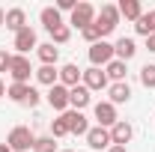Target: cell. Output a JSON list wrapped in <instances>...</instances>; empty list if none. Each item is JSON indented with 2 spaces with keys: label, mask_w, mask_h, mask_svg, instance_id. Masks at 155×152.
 Wrapping results in <instances>:
<instances>
[{
  "label": "cell",
  "mask_w": 155,
  "mask_h": 152,
  "mask_svg": "<svg viewBox=\"0 0 155 152\" xmlns=\"http://www.w3.org/2000/svg\"><path fill=\"white\" fill-rule=\"evenodd\" d=\"M6 146H9L12 152H33L36 134L30 131L27 125H15V128L9 131V137H6Z\"/></svg>",
  "instance_id": "6da1fadb"
},
{
  "label": "cell",
  "mask_w": 155,
  "mask_h": 152,
  "mask_svg": "<svg viewBox=\"0 0 155 152\" xmlns=\"http://www.w3.org/2000/svg\"><path fill=\"white\" fill-rule=\"evenodd\" d=\"M6 95L15 104H21V107H36L39 104V90L30 87V84H9L6 87Z\"/></svg>",
  "instance_id": "7a4b0ae2"
},
{
  "label": "cell",
  "mask_w": 155,
  "mask_h": 152,
  "mask_svg": "<svg viewBox=\"0 0 155 152\" xmlns=\"http://www.w3.org/2000/svg\"><path fill=\"white\" fill-rule=\"evenodd\" d=\"M116 24H119V9H116L114 3H104L98 9V15H96V27H98V33H101V39L110 36L116 30Z\"/></svg>",
  "instance_id": "3957f363"
},
{
  "label": "cell",
  "mask_w": 155,
  "mask_h": 152,
  "mask_svg": "<svg viewBox=\"0 0 155 152\" xmlns=\"http://www.w3.org/2000/svg\"><path fill=\"white\" fill-rule=\"evenodd\" d=\"M36 69L30 66V60L21 57V54H12V66H9V78H12V84H30V75H33Z\"/></svg>",
  "instance_id": "277c9868"
},
{
  "label": "cell",
  "mask_w": 155,
  "mask_h": 152,
  "mask_svg": "<svg viewBox=\"0 0 155 152\" xmlns=\"http://www.w3.org/2000/svg\"><path fill=\"white\" fill-rule=\"evenodd\" d=\"M81 84H84L90 93H101V90H107V87H110V81H107V75H104V69H96V66L84 69Z\"/></svg>",
  "instance_id": "5b68a950"
},
{
  "label": "cell",
  "mask_w": 155,
  "mask_h": 152,
  "mask_svg": "<svg viewBox=\"0 0 155 152\" xmlns=\"http://www.w3.org/2000/svg\"><path fill=\"white\" fill-rule=\"evenodd\" d=\"M96 15H98V9L93 6V3H78L75 12H72V18H69V24L78 27V30H84V27L96 24Z\"/></svg>",
  "instance_id": "8992f818"
},
{
  "label": "cell",
  "mask_w": 155,
  "mask_h": 152,
  "mask_svg": "<svg viewBox=\"0 0 155 152\" xmlns=\"http://www.w3.org/2000/svg\"><path fill=\"white\" fill-rule=\"evenodd\" d=\"M110 60H114V45H110L107 39H101V42H96V45H90V63H93L96 69H104Z\"/></svg>",
  "instance_id": "52a82bcc"
},
{
  "label": "cell",
  "mask_w": 155,
  "mask_h": 152,
  "mask_svg": "<svg viewBox=\"0 0 155 152\" xmlns=\"http://www.w3.org/2000/svg\"><path fill=\"white\" fill-rule=\"evenodd\" d=\"M87 146L96 152H107L110 146H114V140H110V128H101V125H96V128H90L87 131Z\"/></svg>",
  "instance_id": "ba28073f"
},
{
  "label": "cell",
  "mask_w": 155,
  "mask_h": 152,
  "mask_svg": "<svg viewBox=\"0 0 155 152\" xmlns=\"http://www.w3.org/2000/svg\"><path fill=\"white\" fill-rule=\"evenodd\" d=\"M66 122H69V134H78V137H87V131H90V122H87V116H84V111H66V114H60Z\"/></svg>",
  "instance_id": "9c48e42d"
},
{
  "label": "cell",
  "mask_w": 155,
  "mask_h": 152,
  "mask_svg": "<svg viewBox=\"0 0 155 152\" xmlns=\"http://www.w3.org/2000/svg\"><path fill=\"white\" fill-rule=\"evenodd\" d=\"M12 48L18 51L21 57H27L33 48H39V42H36V30H33V27H24L21 33H15V42H12Z\"/></svg>",
  "instance_id": "30bf717a"
},
{
  "label": "cell",
  "mask_w": 155,
  "mask_h": 152,
  "mask_svg": "<svg viewBox=\"0 0 155 152\" xmlns=\"http://www.w3.org/2000/svg\"><path fill=\"white\" fill-rule=\"evenodd\" d=\"M93 114H96V119H98L101 128H114L116 122H119V116H116V104H110V101H98L96 107H93Z\"/></svg>",
  "instance_id": "8fae6325"
},
{
  "label": "cell",
  "mask_w": 155,
  "mask_h": 152,
  "mask_svg": "<svg viewBox=\"0 0 155 152\" xmlns=\"http://www.w3.org/2000/svg\"><path fill=\"white\" fill-rule=\"evenodd\" d=\"M48 104L54 107V111H60V114H66L69 111V87H63V84H54L51 90H48Z\"/></svg>",
  "instance_id": "7c38bea8"
},
{
  "label": "cell",
  "mask_w": 155,
  "mask_h": 152,
  "mask_svg": "<svg viewBox=\"0 0 155 152\" xmlns=\"http://www.w3.org/2000/svg\"><path fill=\"white\" fill-rule=\"evenodd\" d=\"M134 54H137V42H134L131 36L116 39V45H114V60H119V63H128Z\"/></svg>",
  "instance_id": "4fadbf2b"
},
{
  "label": "cell",
  "mask_w": 155,
  "mask_h": 152,
  "mask_svg": "<svg viewBox=\"0 0 155 152\" xmlns=\"http://www.w3.org/2000/svg\"><path fill=\"white\" fill-rule=\"evenodd\" d=\"M39 21H42V27L48 30V33H54L57 27H63L66 21H63V12H60L57 6H45L42 12H39Z\"/></svg>",
  "instance_id": "5bb4252c"
},
{
  "label": "cell",
  "mask_w": 155,
  "mask_h": 152,
  "mask_svg": "<svg viewBox=\"0 0 155 152\" xmlns=\"http://www.w3.org/2000/svg\"><path fill=\"white\" fill-rule=\"evenodd\" d=\"M131 137H134V128H131V122H125V119H119L114 128H110V140H114V146H128Z\"/></svg>",
  "instance_id": "9a60e30c"
},
{
  "label": "cell",
  "mask_w": 155,
  "mask_h": 152,
  "mask_svg": "<svg viewBox=\"0 0 155 152\" xmlns=\"http://www.w3.org/2000/svg\"><path fill=\"white\" fill-rule=\"evenodd\" d=\"M90 101H93V95H90V90H87L84 84H78V87L69 90V107H72V111H84Z\"/></svg>",
  "instance_id": "2e32d148"
},
{
  "label": "cell",
  "mask_w": 155,
  "mask_h": 152,
  "mask_svg": "<svg viewBox=\"0 0 155 152\" xmlns=\"http://www.w3.org/2000/svg\"><path fill=\"white\" fill-rule=\"evenodd\" d=\"M107 101L110 104H128L131 101V87H128V81H122V84H110L107 87Z\"/></svg>",
  "instance_id": "e0dca14e"
},
{
  "label": "cell",
  "mask_w": 155,
  "mask_h": 152,
  "mask_svg": "<svg viewBox=\"0 0 155 152\" xmlns=\"http://www.w3.org/2000/svg\"><path fill=\"white\" fill-rule=\"evenodd\" d=\"M24 27H30L27 24V12L15 6V9H6V30H12V33H21Z\"/></svg>",
  "instance_id": "ac0fdd59"
},
{
  "label": "cell",
  "mask_w": 155,
  "mask_h": 152,
  "mask_svg": "<svg viewBox=\"0 0 155 152\" xmlns=\"http://www.w3.org/2000/svg\"><path fill=\"white\" fill-rule=\"evenodd\" d=\"M81 78H84V69H78V63H66V66L60 69V84L69 87V90L81 84Z\"/></svg>",
  "instance_id": "d6986e66"
},
{
  "label": "cell",
  "mask_w": 155,
  "mask_h": 152,
  "mask_svg": "<svg viewBox=\"0 0 155 152\" xmlns=\"http://www.w3.org/2000/svg\"><path fill=\"white\" fill-rule=\"evenodd\" d=\"M36 57L42 66H57V60H60V48L54 45V42H45V45H39L36 48Z\"/></svg>",
  "instance_id": "ffe728a7"
},
{
  "label": "cell",
  "mask_w": 155,
  "mask_h": 152,
  "mask_svg": "<svg viewBox=\"0 0 155 152\" xmlns=\"http://www.w3.org/2000/svg\"><path fill=\"white\" fill-rule=\"evenodd\" d=\"M33 75H36V81L42 84V87H48V90H51L54 84H60V69L57 66H39Z\"/></svg>",
  "instance_id": "44dd1931"
},
{
  "label": "cell",
  "mask_w": 155,
  "mask_h": 152,
  "mask_svg": "<svg viewBox=\"0 0 155 152\" xmlns=\"http://www.w3.org/2000/svg\"><path fill=\"white\" fill-rule=\"evenodd\" d=\"M134 33H140V36H155V9H149V12H143L140 18L134 21Z\"/></svg>",
  "instance_id": "7402d4cb"
},
{
  "label": "cell",
  "mask_w": 155,
  "mask_h": 152,
  "mask_svg": "<svg viewBox=\"0 0 155 152\" xmlns=\"http://www.w3.org/2000/svg\"><path fill=\"white\" fill-rule=\"evenodd\" d=\"M119 18H128V21H137L143 15V6H140V0H119Z\"/></svg>",
  "instance_id": "603a6c76"
},
{
  "label": "cell",
  "mask_w": 155,
  "mask_h": 152,
  "mask_svg": "<svg viewBox=\"0 0 155 152\" xmlns=\"http://www.w3.org/2000/svg\"><path fill=\"white\" fill-rule=\"evenodd\" d=\"M125 63H119V60H110L107 66H104V75H107V81H114V84H122L125 81Z\"/></svg>",
  "instance_id": "cb8c5ba5"
},
{
  "label": "cell",
  "mask_w": 155,
  "mask_h": 152,
  "mask_svg": "<svg viewBox=\"0 0 155 152\" xmlns=\"http://www.w3.org/2000/svg\"><path fill=\"white\" fill-rule=\"evenodd\" d=\"M140 84H143L146 90H155V63H146V66L140 69Z\"/></svg>",
  "instance_id": "d4e9b609"
},
{
  "label": "cell",
  "mask_w": 155,
  "mask_h": 152,
  "mask_svg": "<svg viewBox=\"0 0 155 152\" xmlns=\"http://www.w3.org/2000/svg\"><path fill=\"white\" fill-rule=\"evenodd\" d=\"M69 39H72V27H69V24H63V27H57V30L51 33V42H54V45H66Z\"/></svg>",
  "instance_id": "484cf974"
},
{
  "label": "cell",
  "mask_w": 155,
  "mask_h": 152,
  "mask_svg": "<svg viewBox=\"0 0 155 152\" xmlns=\"http://www.w3.org/2000/svg\"><path fill=\"white\" fill-rule=\"evenodd\" d=\"M33 152H57V140L48 134V137H36V146Z\"/></svg>",
  "instance_id": "4316f807"
},
{
  "label": "cell",
  "mask_w": 155,
  "mask_h": 152,
  "mask_svg": "<svg viewBox=\"0 0 155 152\" xmlns=\"http://www.w3.org/2000/svg\"><path fill=\"white\" fill-rule=\"evenodd\" d=\"M66 134H69V122H66L63 116H57V119L51 122V137L57 140V137H66Z\"/></svg>",
  "instance_id": "83f0119b"
},
{
  "label": "cell",
  "mask_w": 155,
  "mask_h": 152,
  "mask_svg": "<svg viewBox=\"0 0 155 152\" xmlns=\"http://www.w3.org/2000/svg\"><path fill=\"white\" fill-rule=\"evenodd\" d=\"M81 36H84V42H90V45H96V42H101V33H98V27H96V24L84 27V30H81Z\"/></svg>",
  "instance_id": "f1b7e54d"
},
{
  "label": "cell",
  "mask_w": 155,
  "mask_h": 152,
  "mask_svg": "<svg viewBox=\"0 0 155 152\" xmlns=\"http://www.w3.org/2000/svg\"><path fill=\"white\" fill-rule=\"evenodd\" d=\"M9 66H12V54L6 48H0V72H9Z\"/></svg>",
  "instance_id": "f546056e"
},
{
  "label": "cell",
  "mask_w": 155,
  "mask_h": 152,
  "mask_svg": "<svg viewBox=\"0 0 155 152\" xmlns=\"http://www.w3.org/2000/svg\"><path fill=\"white\" fill-rule=\"evenodd\" d=\"M75 6H78V0H57L60 12H75Z\"/></svg>",
  "instance_id": "4dcf8cb0"
},
{
  "label": "cell",
  "mask_w": 155,
  "mask_h": 152,
  "mask_svg": "<svg viewBox=\"0 0 155 152\" xmlns=\"http://www.w3.org/2000/svg\"><path fill=\"white\" fill-rule=\"evenodd\" d=\"M146 48H149V51L155 54V36H149V39H146Z\"/></svg>",
  "instance_id": "1f68e13d"
},
{
  "label": "cell",
  "mask_w": 155,
  "mask_h": 152,
  "mask_svg": "<svg viewBox=\"0 0 155 152\" xmlns=\"http://www.w3.org/2000/svg\"><path fill=\"white\" fill-rule=\"evenodd\" d=\"M107 152H128V146H110Z\"/></svg>",
  "instance_id": "d6a6232c"
},
{
  "label": "cell",
  "mask_w": 155,
  "mask_h": 152,
  "mask_svg": "<svg viewBox=\"0 0 155 152\" xmlns=\"http://www.w3.org/2000/svg\"><path fill=\"white\" fill-rule=\"evenodd\" d=\"M6 24V9H0V27Z\"/></svg>",
  "instance_id": "836d02e7"
},
{
  "label": "cell",
  "mask_w": 155,
  "mask_h": 152,
  "mask_svg": "<svg viewBox=\"0 0 155 152\" xmlns=\"http://www.w3.org/2000/svg\"><path fill=\"white\" fill-rule=\"evenodd\" d=\"M6 95V84H3V78H0V98Z\"/></svg>",
  "instance_id": "e575fe53"
},
{
  "label": "cell",
  "mask_w": 155,
  "mask_h": 152,
  "mask_svg": "<svg viewBox=\"0 0 155 152\" xmlns=\"http://www.w3.org/2000/svg\"><path fill=\"white\" fill-rule=\"evenodd\" d=\"M0 152H12V149H9V146H3V143H0Z\"/></svg>",
  "instance_id": "d590c367"
},
{
  "label": "cell",
  "mask_w": 155,
  "mask_h": 152,
  "mask_svg": "<svg viewBox=\"0 0 155 152\" xmlns=\"http://www.w3.org/2000/svg\"><path fill=\"white\" fill-rule=\"evenodd\" d=\"M60 152H75V149H60Z\"/></svg>",
  "instance_id": "8d00e7d4"
}]
</instances>
